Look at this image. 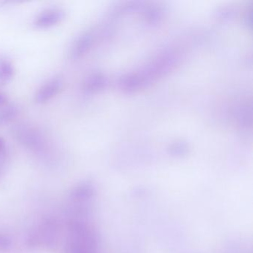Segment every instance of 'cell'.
Here are the masks:
<instances>
[{"mask_svg": "<svg viewBox=\"0 0 253 253\" xmlns=\"http://www.w3.org/2000/svg\"><path fill=\"white\" fill-rule=\"evenodd\" d=\"M18 115V108L14 104H5L0 108V124L13 121Z\"/></svg>", "mask_w": 253, "mask_h": 253, "instance_id": "obj_6", "label": "cell"}, {"mask_svg": "<svg viewBox=\"0 0 253 253\" xmlns=\"http://www.w3.org/2000/svg\"><path fill=\"white\" fill-rule=\"evenodd\" d=\"M7 104V97L5 93L0 91V108Z\"/></svg>", "mask_w": 253, "mask_h": 253, "instance_id": "obj_8", "label": "cell"}, {"mask_svg": "<svg viewBox=\"0 0 253 253\" xmlns=\"http://www.w3.org/2000/svg\"><path fill=\"white\" fill-rule=\"evenodd\" d=\"M65 16V11L61 8H47L37 16L35 25L38 29H49L61 23L64 20Z\"/></svg>", "mask_w": 253, "mask_h": 253, "instance_id": "obj_3", "label": "cell"}, {"mask_svg": "<svg viewBox=\"0 0 253 253\" xmlns=\"http://www.w3.org/2000/svg\"><path fill=\"white\" fill-rule=\"evenodd\" d=\"M15 69L11 60L5 57H0V84H8L13 79Z\"/></svg>", "mask_w": 253, "mask_h": 253, "instance_id": "obj_5", "label": "cell"}, {"mask_svg": "<svg viewBox=\"0 0 253 253\" xmlns=\"http://www.w3.org/2000/svg\"><path fill=\"white\" fill-rule=\"evenodd\" d=\"M17 137L24 146L34 150H42L46 145L45 136L35 127L20 126L17 130Z\"/></svg>", "mask_w": 253, "mask_h": 253, "instance_id": "obj_2", "label": "cell"}, {"mask_svg": "<svg viewBox=\"0 0 253 253\" xmlns=\"http://www.w3.org/2000/svg\"><path fill=\"white\" fill-rule=\"evenodd\" d=\"M103 85V79L98 74L89 75L84 81V86L87 91H95L100 89Z\"/></svg>", "mask_w": 253, "mask_h": 253, "instance_id": "obj_7", "label": "cell"}, {"mask_svg": "<svg viewBox=\"0 0 253 253\" xmlns=\"http://www.w3.org/2000/svg\"><path fill=\"white\" fill-rule=\"evenodd\" d=\"M6 149V145H5V141L2 137H0V155L4 154Z\"/></svg>", "mask_w": 253, "mask_h": 253, "instance_id": "obj_9", "label": "cell"}, {"mask_svg": "<svg viewBox=\"0 0 253 253\" xmlns=\"http://www.w3.org/2000/svg\"><path fill=\"white\" fill-rule=\"evenodd\" d=\"M64 85V80L61 75H55L45 81L37 91L35 101L39 104H44L53 100L60 94Z\"/></svg>", "mask_w": 253, "mask_h": 253, "instance_id": "obj_1", "label": "cell"}, {"mask_svg": "<svg viewBox=\"0 0 253 253\" xmlns=\"http://www.w3.org/2000/svg\"><path fill=\"white\" fill-rule=\"evenodd\" d=\"M92 43V36L90 34H84L80 36L72 44L70 49L71 58L77 60L87 52Z\"/></svg>", "mask_w": 253, "mask_h": 253, "instance_id": "obj_4", "label": "cell"}]
</instances>
